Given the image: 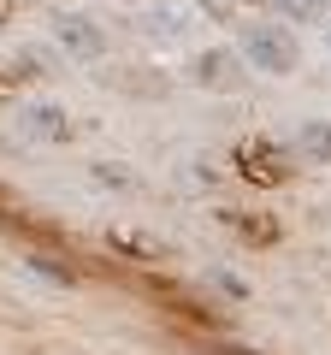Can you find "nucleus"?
<instances>
[{"label":"nucleus","instance_id":"9d476101","mask_svg":"<svg viewBox=\"0 0 331 355\" xmlns=\"http://www.w3.org/2000/svg\"><path fill=\"white\" fill-rule=\"evenodd\" d=\"M30 266H36V272H48V279H60V284H77V272H71V266H60V254H36Z\"/></svg>","mask_w":331,"mask_h":355},{"label":"nucleus","instance_id":"0eeeda50","mask_svg":"<svg viewBox=\"0 0 331 355\" xmlns=\"http://www.w3.org/2000/svg\"><path fill=\"white\" fill-rule=\"evenodd\" d=\"M36 77H42V60H36V53H24V60H18L12 71L0 77V95H18V89H24V83H36Z\"/></svg>","mask_w":331,"mask_h":355},{"label":"nucleus","instance_id":"1a4fd4ad","mask_svg":"<svg viewBox=\"0 0 331 355\" xmlns=\"http://www.w3.org/2000/svg\"><path fill=\"white\" fill-rule=\"evenodd\" d=\"M302 154H314V160H331V125H302Z\"/></svg>","mask_w":331,"mask_h":355},{"label":"nucleus","instance_id":"6e6552de","mask_svg":"<svg viewBox=\"0 0 331 355\" xmlns=\"http://www.w3.org/2000/svg\"><path fill=\"white\" fill-rule=\"evenodd\" d=\"M113 249H125V254H142V261H160V243L154 237H142V231H113Z\"/></svg>","mask_w":331,"mask_h":355},{"label":"nucleus","instance_id":"f03ea898","mask_svg":"<svg viewBox=\"0 0 331 355\" xmlns=\"http://www.w3.org/2000/svg\"><path fill=\"white\" fill-rule=\"evenodd\" d=\"M231 160H237V172L249 178V184H284V178H290V166H284L278 142H267V137H242Z\"/></svg>","mask_w":331,"mask_h":355},{"label":"nucleus","instance_id":"f257e3e1","mask_svg":"<svg viewBox=\"0 0 331 355\" xmlns=\"http://www.w3.org/2000/svg\"><path fill=\"white\" fill-rule=\"evenodd\" d=\"M242 53H249L255 71H272V77H290L296 65H302V42L284 24H249L242 30Z\"/></svg>","mask_w":331,"mask_h":355},{"label":"nucleus","instance_id":"39448f33","mask_svg":"<svg viewBox=\"0 0 331 355\" xmlns=\"http://www.w3.org/2000/svg\"><path fill=\"white\" fill-rule=\"evenodd\" d=\"M60 42L71 53H101V30H89L83 18H60Z\"/></svg>","mask_w":331,"mask_h":355},{"label":"nucleus","instance_id":"423d86ee","mask_svg":"<svg viewBox=\"0 0 331 355\" xmlns=\"http://www.w3.org/2000/svg\"><path fill=\"white\" fill-rule=\"evenodd\" d=\"M30 137L65 142V137H71V125H65V113H60V107H36V113H30Z\"/></svg>","mask_w":331,"mask_h":355},{"label":"nucleus","instance_id":"20e7f679","mask_svg":"<svg viewBox=\"0 0 331 355\" xmlns=\"http://www.w3.org/2000/svg\"><path fill=\"white\" fill-rule=\"evenodd\" d=\"M195 83L202 89H231L237 83V53L231 48H207L202 60H195Z\"/></svg>","mask_w":331,"mask_h":355},{"label":"nucleus","instance_id":"9b49d317","mask_svg":"<svg viewBox=\"0 0 331 355\" xmlns=\"http://www.w3.org/2000/svg\"><path fill=\"white\" fill-rule=\"evenodd\" d=\"M284 12H296V18H314V12H331V0H284Z\"/></svg>","mask_w":331,"mask_h":355},{"label":"nucleus","instance_id":"4468645a","mask_svg":"<svg viewBox=\"0 0 331 355\" xmlns=\"http://www.w3.org/2000/svg\"><path fill=\"white\" fill-rule=\"evenodd\" d=\"M12 12H18V0H0V24H12Z\"/></svg>","mask_w":331,"mask_h":355},{"label":"nucleus","instance_id":"2eb2a0df","mask_svg":"<svg viewBox=\"0 0 331 355\" xmlns=\"http://www.w3.org/2000/svg\"><path fill=\"white\" fill-rule=\"evenodd\" d=\"M225 355H242V349H225Z\"/></svg>","mask_w":331,"mask_h":355},{"label":"nucleus","instance_id":"7ed1b4c3","mask_svg":"<svg viewBox=\"0 0 331 355\" xmlns=\"http://www.w3.org/2000/svg\"><path fill=\"white\" fill-rule=\"evenodd\" d=\"M225 225L237 231L242 243H255V249H272V243H278V219H272V214H255V207H231Z\"/></svg>","mask_w":331,"mask_h":355},{"label":"nucleus","instance_id":"ddd939ff","mask_svg":"<svg viewBox=\"0 0 331 355\" xmlns=\"http://www.w3.org/2000/svg\"><path fill=\"white\" fill-rule=\"evenodd\" d=\"M213 284H219V291H231V296H249V291H242V279H231V272H213Z\"/></svg>","mask_w":331,"mask_h":355},{"label":"nucleus","instance_id":"f8f14e48","mask_svg":"<svg viewBox=\"0 0 331 355\" xmlns=\"http://www.w3.org/2000/svg\"><path fill=\"white\" fill-rule=\"evenodd\" d=\"M95 178H101V184H130V172H118L113 160H107V166H95Z\"/></svg>","mask_w":331,"mask_h":355}]
</instances>
